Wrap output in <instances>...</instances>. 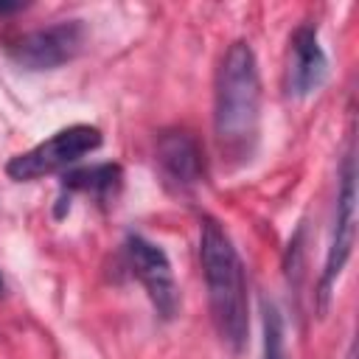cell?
Instances as JSON below:
<instances>
[{
    "label": "cell",
    "mask_w": 359,
    "mask_h": 359,
    "mask_svg": "<svg viewBox=\"0 0 359 359\" xmlns=\"http://www.w3.org/2000/svg\"><path fill=\"white\" fill-rule=\"evenodd\" d=\"M213 132L222 160L250 163L261 135V76L247 42H233L216 73Z\"/></svg>",
    "instance_id": "1"
},
{
    "label": "cell",
    "mask_w": 359,
    "mask_h": 359,
    "mask_svg": "<svg viewBox=\"0 0 359 359\" xmlns=\"http://www.w3.org/2000/svg\"><path fill=\"white\" fill-rule=\"evenodd\" d=\"M199 264L208 286L210 317L222 342L238 353L250 337V297L244 264L216 219H205L199 230Z\"/></svg>",
    "instance_id": "2"
},
{
    "label": "cell",
    "mask_w": 359,
    "mask_h": 359,
    "mask_svg": "<svg viewBox=\"0 0 359 359\" xmlns=\"http://www.w3.org/2000/svg\"><path fill=\"white\" fill-rule=\"evenodd\" d=\"M353 236H356V154L353 143L348 146L339 168V191H337V205H334V222H331V238L325 250V264L317 286V309L325 314L331 292L351 258L353 250Z\"/></svg>",
    "instance_id": "3"
},
{
    "label": "cell",
    "mask_w": 359,
    "mask_h": 359,
    "mask_svg": "<svg viewBox=\"0 0 359 359\" xmlns=\"http://www.w3.org/2000/svg\"><path fill=\"white\" fill-rule=\"evenodd\" d=\"M101 129L98 126H90V123H73L67 129H59L56 135H50L48 140L36 143L31 151L25 154H17L8 160L6 165V174L11 180H39V177H48L53 171H62L67 168L70 163H76L79 157L95 151L101 146Z\"/></svg>",
    "instance_id": "4"
},
{
    "label": "cell",
    "mask_w": 359,
    "mask_h": 359,
    "mask_svg": "<svg viewBox=\"0 0 359 359\" xmlns=\"http://www.w3.org/2000/svg\"><path fill=\"white\" fill-rule=\"evenodd\" d=\"M123 250H126L129 266L137 275V280L143 283L154 311L163 320H174L180 311V289H177L171 261L163 252V247H157L154 241H149L137 233H129L123 241Z\"/></svg>",
    "instance_id": "5"
},
{
    "label": "cell",
    "mask_w": 359,
    "mask_h": 359,
    "mask_svg": "<svg viewBox=\"0 0 359 359\" xmlns=\"http://www.w3.org/2000/svg\"><path fill=\"white\" fill-rule=\"evenodd\" d=\"M81 45H84L81 20H62L17 39L11 45V59L25 70H53L76 59Z\"/></svg>",
    "instance_id": "6"
},
{
    "label": "cell",
    "mask_w": 359,
    "mask_h": 359,
    "mask_svg": "<svg viewBox=\"0 0 359 359\" xmlns=\"http://www.w3.org/2000/svg\"><path fill=\"white\" fill-rule=\"evenodd\" d=\"M160 182L177 194L188 196L202 182V154L188 132H163L154 151Z\"/></svg>",
    "instance_id": "7"
},
{
    "label": "cell",
    "mask_w": 359,
    "mask_h": 359,
    "mask_svg": "<svg viewBox=\"0 0 359 359\" xmlns=\"http://www.w3.org/2000/svg\"><path fill=\"white\" fill-rule=\"evenodd\" d=\"M328 79V56L320 45L314 25H300L292 34V65H289V93L306 98L317 93Z\"/></svg>",
    "instance_id": "8"
},
{
    "label": "cell",
    "mask_w": 359,
    "mask_h": 359,
    "mask_svg": "<svg viewBox=\"0 0 359 359\" xmlns=\"http://www.w3.org/2000/svg\"><path fill=\"white\" fill-rule=\"evenodd\" d=\"M121 180H123V171L118 163H101V165L76 168V171L65 174L62 188L65 191H84V194H93L95 199H109L118 194Z\"/></svg>",
    "instance_id": "9"
},
{
    "label": "cell",
    "mask_w": 359,
    "mask_h": 359,
    "mask_svg": "<svg viewBox=\"0 0 359 359\" xmlns=\"http://www.w3.org/2000/svg\"><path fill=\"white\" fill-rule=\"evenodd\" d=\"M261 314H264V348L261 359H289L286 356V328L280 309L272 300H261Z\"/></svg>",
    "instance_id": "10"
},
{
    "label": "cell",
    "mask_w": 359,
    "mask_h": 359,
    "mask_svg": "<svg viewBox=\"0 0 359 359\" xmlns=\"http://www.w3.org/2000/svg\"><path fill=\"white\" fill-rule=\"evenodd\" d=\"M25 3H8V0H0V14H14V11H20Z\"/></svg>",
    "instance_id": "11"
},
{
    "label": "cell",
    "mask_w": 359,
    "mask_h": 359,
    "mask_svg": "<svg viewBox=\"0 0 359 359\" xmlns=\"http://www.w3.org/2000/svg\"><path fill=\"white\" fill-rule=\"evenodd\" d=\"M348 359H353V348H351V353H348Z\"/></svg>",
    "instance_id": "12"
},
{
    "label": "cell",
    "mask_w": 359,
    "mask_h": 359,
    "mask_svg": "<svg viewBox=\"0 0 359 359\" xmlns=\"http://www.w3.org/2000/svg\"><path fill=\"white\" fill-rule=\"evenodd\" d=\"M0 289H3V278H0Z\"/></svg>",
    "instance_id": "13"
}]
</instances>
